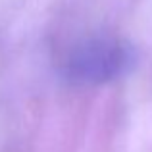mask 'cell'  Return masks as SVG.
<instances>
[{"label":"cell","instance_id":"obj_1","mask_svg":"<svg viewBox=\"0 0 152 152\" xmlns=\"http://www.w3.org/2000/svg\"><path fill=\"white\" fill-rule=\"evenodd\" d=\"M137 62L133 45L115 35L96 33L81 37L67 46L60 69L79 87H102L125 77Z\"/></svg>","mask_w":152,"mask_h":152}]
</instances>
